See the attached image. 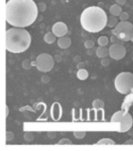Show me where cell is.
Here are the masks:
<instances>
[{
  "mask_svg": "<svg viewBox=\"0 0 133 151\" xmlns=\"http://www.w3.org/2000/svg\"><path fill=\"white\" fill-rule=\"evenodd\" d=\"M38 15V7L33 0H9L6 4V20L13 27H29Z\"/></svg>",
  "mask_w": 133,
  "mask_h": 151,
  "instance_id": "obj_1",
  "label": "cell"
},
{
  "mask_svg": "<svg viewBox=\"0 0 133 151\" xmlns=\"http://www.w3.org/2000/svg\"><path fill=\"white\" fill-rule=\"evenodd\" d=\"M108 17L99 6H89L84 9L80 17L81 27L86 32L98 33L107 25Z\"/></svg>",
  "mask_w": 133,
  "mask_h": 151,
  "instance_id": "obj_2",
  "label": "cell"
},
{
  "mask_svg": "<svg viewBox=\"0 0 133 151\" xmlns=\"http://www.w3.org/2000/svg\"><path fill=\"white\" fill-rule=\"evenodd\" d=\"M32 36L23 27H11L6 32V49L13 53H21L29 48Z\"/></svg>",
  "mask_w": 133,
  "mask_h": 151,
  "instance_id": "obj_3",
  "label": "cell"
},
{
  "mask_svg": "<svg viewBox=\"0 0 133 151\" xmlns=\"http://www.w3.org/2000/svg\"><path fill=\"white\" fill-rule=\"evenodd\" d=\"M114 86L118 93L129 94L133 88V74L131 72H121L117 75L114 80Z\"/></svg>",
  "mask_w": 133,
  "mask_h": 151,
  "instance_id": "obj_4",
  "label": "cell"
},
{
  "mask_svg": "<svg viewBox=\"0 0 133 151\" xmlns=\"http://www.w3.org/2000/svg\"><path fill=\"white\" fill-rule=\"evenodd\" d=\"M112 33L122 42H129L132 39L133 35V24L127 21H121L112 30Z\"/></svg>",
  "mask_w": 133,
  "mask_h": 151,
  "instance_id": "obj_5",
  "label": "cell"
},
{
  "mask_svg": "<svg viewBox=\"0 0 133 151\" xmlns=\"http://www.w3.org/2000/svg\"><path fill=\"white\" fill-rule=\"evenodd\" d=\"M111 122H117L121 124L120 132H126L131 129L133 124V119L132 115L128 112L119 111L115 112L111 117Z\"/></svg>",
  "mask_w": 133,
  "mask_h": 151,
  "instance_id": "obj_6",
  "label": "cell"
},
{
  "mask_svg": "<svg viewBox=\"0 0 133 151\" xmlns=\"http://www.w3.org/2000/svg\"><path fill=\"white\" fill-rule=\"evenodd\" d=\"M35 66L39 71L49 72L53 68L54 60L50 54L42 53L37 57L35 60Z\"/></svg>",
  "mask_w": 133,
  "mask_h": 151,
  "instance_id": "obj_7",
  "label": "cell"
},
{
  "mask_svg": "<svg viewBox=\"0 0 133 151\" xmlns=\"http://www.w3.org/2000/svg\"><path fill=\"white\" fill-rule=\"evenodd\" d=\"M126 54V48L121 43H114L109 48V56L114 60H119L124 58Z\"/></svg>",
  "mask_w": 133,
  "mask_h": 151,
  "instance_id": "obj_8",
  "label": "cell"
},
{
  "mask_svg": "<svg viewBox=\"0 0 133 151\" xmlns=\"http://www.w3.org/2000/svg\"><path fill=\"white\" fill-rule=\"evenodd\" d=\"M52 31L56 36L60 38L65 36L66 34L68 33V26L63 22H57L52 26Z\"/></svg>",
  "mask_w": 133,
  "mask_h": 151,
  "instance_id": "obj_9",
  "label": "cell"
},
{
  "mask_svg": "<svg viewBox=\"0 0 133 151\" xmlns=\"http://www.w3.org/2000/svg\"><path fill=\"white\" fill-rule=\"evenodd\" d=\"M51 116L53 121H59L62 116V107L59 103H54L51 107Z\"/></svg>",
  "mask_w": 133,
  "mask_h": 151,
  "instance_id": "obj_10",
  "label": "cell"
},
{
  "mask_svg": "<svg viewBox=\"0 0 133 151\" xmlns=\"http://www.w3.org/2000/svg\"><path fill=\"white\" fill-rule=\"evenodd\" d=\"M57 44H58L59 47L61 49H68L71 45V40L69 37L63 36L59 38L58 41H57Z\"/></svg>",
  "mask_w": 133,
  "mask_h": 151,
  "instance_id": "obj_11",
  "label": "cell"
},
{
  "mask_svg": "<svg viewBox=\"0 0 133 151\" xmlns=\"http://www.w3.org/2000/svg\"><path fill=\"white\" fill-rule=\"evenodd\" d=\"M96 53L99 58H105L109 55V49H107L106 46L99 45V47L96 49Z\"/></svg>",
  "mask_w": 133,
  "mask_h": 151,
  "instance_id": "obj_12",
  "label": "cell"
},
{
  "mask_svg": "<svg viewBox=\"0 0 133 151\" xmlns=\"http://www.w3.org/2000/svg\"><path fill=\"white\" fill-rule=\"evenodd\" d=\"M122 13L121 7L118 4H114L112 5L110 8V14L113 16L119 17L120 14Z\"/></svg>",
  "mask_w": 133,
  "mask_h": 151,
  "instance_id": "obj_13",
  "label": "cell"
},
{
  "mask_svg": "<svg viewBox=\"0 0 133 151\" xmlns=\"http://www.w3.org/2000/svg\"><path fill=\"white\" fill-rule=\"evenodd\" d=\"M77 77H78V78L79 80H81V81L86 80L88 77V70H86V69H85V68L79 69L78 71L77 72Z\"/></svg>",
  "mask_w": 133,
  "mask_h": 151,
  "instance_id": "obj_14",
  "label": "cell"
},
{
  "mask_svg": "<svg viewBox=\"0 0 133 151\" xmlns=\"http://www.w3.org/2000/svg\"><path fill=\"white\" fill-rule=\"evenodd\" d=\"M56 37L53 32H48L44 36V41L48 44H52L56 41Z\"/></svg>",
  "mask_w": 133,
  "mask_h": 151,
  "instance_id": "obj_15",
  "label": "cell"
},
{
  "mask_svg": "<svg viewBox=\"0 0 133 151\" xmlns=\"http://www.w3.org/2000/svg\"><path fill=\"white\" fill-rule=\"evenodd\" d=\"M118 23L119 22H118V19L117 18V17L111 15L109 17L107 20V26L109 27H115Z\"/></svg>",
  "mask_w": 133,
  "mask_h": 151,
  "instance_id": "obj_16",
  "label": "cell"
},
{
  "mask_svg": "<svg viewBox=\"0 0 133 151\" xmlns=\"http://www.w3.org/2000/svg\"><path fill=\"white\" fill-rule=\"evenodd\" d=\"M105 106L104 104V102L102 100V99H95L94 101L93 102V108H95L96 110H99V109H103Z\"/></svg>",
  "mask_w": 133,
  "mask_h": 151,
  "instance_id": "obj_17",
  "label": "cell"
},
{
  "mask_svg": "<svg viewBox=\"0 0 133 151\" xmlns=\"http://www.w3.org/2000/svg\"><path fill=\"white\" fill-rule=\"evenodd\" d=\"M96 144L98 145H114L115 142L111 139H108V138H105V139H102L99 140L97 142Z\"/></svg>",
  "mask_w": 133,
  "mask_h": 151,
  "instance_id": "obj_18",
  "label": "cell"
},
{
  "mask_svg": "<svg viewBox=\"0 0 133 151\" xmlns=\"http://www.w3.org/2000/svg\"><path fill=\"white\" fill-rule=\"evenodd\" d=\"M109 43V39L106 36H100L98 38V44L99 45H101V46H106V45H108Z\"/></svg>",
  "mask_w": 133,
  "mask_h": 151,
  "instance_id": "obj_19",
  "label": "cell"
},
{
  "mask_svg": "<svg viewBox=\"0 0 133 151\" xmlns=\"http://www.w3.org/2000/svg\"><path fill=\"white\" fill-rule=\"evenodd\" d=\"M74 135H75V137L78 139H82L86 135V132L84 131H75L74 132Z\"/></svg>",
  "mask_w": 133,
  "mask_h": 151,
  "instance_id": "obj_20",
  "label": "cell"
},
{
  "mask_svg": "<svg viewBox=\"0 0 133 151\" xmlns=\"http://www.w3.org/2000/svg\"><path fill=\"white\" fill-rule=\"evenodd\" d=\"M129 18V14L126 13V12H122L121 14H120L119 19L121 20V21H127Z\"/></svg>",
  "mask_w": 133,
  "mask_h": 151,
  "instance_id": "obj_21",
  "label": "cell"
},
{
  "mask_svg": "<svg viewBox=\"0 0 133 151\" xmlns=\"http://www.w3.org/2000/svg\"><path fill=\"white\" fill-rule=\"evenodd\" d=\"M95 45V42H93V40H88L86 41V43H85V46H86V49L88 50H90V49H93Z\"/></svg>",
  "mask_w": 133,
  "mask_h": 151,
  "instance_id": "obj_22",
  "label": "cell"
},
{
  "mask_svg": "<svg viewBox=\"0 0 133 151\" xmlns=\"http://www.w3.org/2000/svg\"><path fill=\"white\" fill-rule=\"evenodd\" d=\"M58 144L60 145H71L73 144L72 141L68 139H63L60 140L58 142Z\"/></svg>",
  "mask_w": 133,
  "mask_h": 151,
  "instance_id": "obj_23",
  "label": "cell"
},
{
  "mask_svg": "<svg viewBox=\"0 0 133 151\" xmlns=\"http://www.w3.org/2000/svg\"><path fill=\"white\" fill-rule=\"evenodd\" d=\"M14 133L11 132H6V141H11V140L14 139Z\"/></svg>",
  "mask_w": 133,
  "mask_h": 151,
  "instance_id": "obj_24",
  "label": "cell"
},
{
  "mask_svg": "<svg viewBox=\"0 0 133 151\" xmlns=\"http://www.w3.org/2000/svg\"><path fill=\"white\" fill-rule=\"evenodd\" d=\"M101 63L102 65H104L106 67V66H108L109 64H110V60H109L106 57H105V58H103V60H102L101 61Z\"/></svg>",
  "mask_w": 133,
  "mask_h": 151,
  "instance_id": "obj_25",
  "label": "cell"
},
{
  "mask_svg": "<svg viewBox=\"0 0 133 151\" xmlns=\"http://www.w3.org/2000/svg\"><path fill=\"white\" fill-rule=\"evenodd\" d=\"M111 42H113V43H121V42H120V41H121V39H119V38H117V37L116 36V35H115V36H112V37H111Z\"/></svg>",
  "mask_w": 133,
  "mask_h": 151,
  "instance_id": "obj_26",
  "label": "cell"
},
{
  "mask_svg": "<svg viewBox=\"0 0 133 151\" xmlns=\"http://www.w3.org/2000/svg\"><path fill=\"white\" fill-rule=\"evenodd\" d=\"M38 9H40L41 11H43V10H45V3H42V2H41V3H39L38 6Z\"/></svg>",
  "mask_w": 133,
  "mask_h": 151,
  "instance_id": "obj_27",
  "label": "cell"
},
{
  "mask_svg": "<svg viewBox=\"0 0 133 151\" xmlns=\"http://www.w3.org/2000/svg\"><path fill=\"white\" fill-rule=\"evenodd\" d=\"M127 0H116V2H117V4L120 5V6H123L126 3Z\"/></svg>",
  "mask_w": 133,
  "mask_h": 151,
  "instance_id": "obj_28",
  "label": "cell"
},
{
  "mask_svg": "<svg viewBox=\"0 0 133 151\" xmlns=\"http://www.w3.org/2000/svg\"><path fill=\"white\" fill-rule=\"evenodd\" d=\"M124 144H126V145H129V144L133 145V139H129V140H127L126 142H124Z\"/></svg>",
  "mask_w": 133,
  "mask_h": 151,
  "instance_id": "obj_29",
  "label": "cell"
},
{
  "mask_svg": "<svg viewBox=\"0 0 133 151\" xmlns=\"http://www.w3.org/2000/svg\"><path fill=\"white\" fill-rule=\"evenodd\" d=\"M6 117H8V115H9V107H8V106H6Z\"/></svg>",
  "mask_w": 133,
  "mask_h": 151,
  "instance_id": "obj_30",
  "label": "cell"
},
{
  "mask_svg": "<svg viewBox=\"0 0 133 151\" xmlns=\"http://www.w3.org/2000/svg\"><path fill=\"white\" fill-rule=\"evenodd\" d=\"M131 41H132V42H133V35H132V39H131Z\"/></svg>",
  "mask_w": 133,
  "mask_h": 151,
  "instance_id": "obj_31",
  "label": "cell"
}]
</instances>
